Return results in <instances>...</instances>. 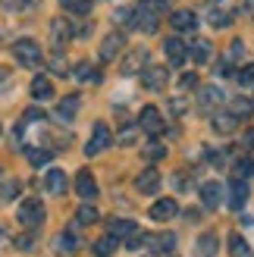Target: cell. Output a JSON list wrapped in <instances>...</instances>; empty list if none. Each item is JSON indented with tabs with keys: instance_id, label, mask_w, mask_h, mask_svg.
<instances>
[{
	"instance_id": "obj_1",
	"label": "cell",
	"mask_w": 254,
	"mask_h": 257,
	"mask_svg": "<svg viewBox=\"0 0 254 257\" xmlns=\"http://www.w3.org/2000/svg\"><path fill=\"white\" fill-rule=\"evenodd\" d=\"M13 57H16V63L32 69V66L41 63V47H38V41H32V38H19V41L13 44Z\"/></svg>"
},
{
	"instance_id": "obj_2",
	"label": "cell",
	"mask_w": 254,
	"mask_h": 257,
	"mask_svg": "<svg viewBox=\"0 0 254 257\" xmlns=\"http://www.w3.org/2000/svg\"><path fill=\"white\" fill-rule=\"evenodd\" d=\"M110 141H113L110 125L107 122H97L94 132H91V138H88V145H85V154H88V157H94V154H100V151L110 148Z\"/></svg>"
},
{
	"instance_id": "obj_3",
	"label": "cell",
	"mask_w": 254,
	"mask_h": 257,
	"mask_svg": "<svg viewBox=\"0 0 254 257\" xmlns=\"http://www.w3.org/2000/svg\"><path fill=\"white\" fill-rule=\"evenodd\" d=\"M19 223L29 226V229L41 226V223H44V207H41V201H35V198L22 201V204H19Z\"/></svg>"
},
{
	"instance_id": "obj_4",
	"label": "cell",
	"mask_w": 254,
	"mask_h": 257,
	"mask_svg": "<svg viewBox=\"0 0 254 257\" xmlns=\"http://www.w3.org/2000/svg\"><path fill=\"white\" fill-rule=\"evenodd\" d=\"M129 29L145 32V35H154V32H157V13H151V10H145V7L132 10V16H129Z\"/></svg>"
},
{
	"instance_id": "obj_5",
	"label": "cell",
	"mask_w": 254,
	"mask_h": 257,
	"mask_svg": "<svg viewBox=\"0 0 254 257\" xmlns=\"http://www.w3.org/2000/svg\"><path fill=\"white\" fill-rule=\"evenodd\" d=\"M135 128H142V132H148V135H160L163 132V113L157 107H145L142 113H138V125Z\"/></svg>"
},
{
	"instance_id": "obj_6",
	"label": "cell",
	"mask_w": 254,
	"mask_h": 257,
	"mask_svg": "<svg viewBox=\"0 0 254 257\" xmlns=\"http://www.w3.org/2000/svg\"><path fill=\"white\" fill-rule=\"evenodd\" d=\"M122 50H125V35L122 32H110L104 38V44H100V60L113 63V60H116V54H122Z\"/></svg>"
},
{
	"instance_id": "obj_7",
	"label": "cell",
	"mask_w": 254,
	"mask_h": 257,
	"mask_svg": "<svg viewBox=\"0 0 254 257\" xmlns=\"http://www.w3.org/2000/svg\"><path fill=\"white\" fill-rule=\"evenodd\" d=\"M145 66H148V50H145V47H135V50H129V57L122 60L119 72H122V75H138Z\"/></svg>"
},
{
	"instance_id": "obj_8",
	"label": "cell",
	"mask_w": 254,
	"mask_h": 257,
	"mask_svg": "<svg viewBox=\"0 0 254 257\" xmlns=\"http://www.w3.org/2000/svg\"><path fill=\"white\" fill-rule=\"evenodd\" d=\"M163 54H167V60L173 66H182L188 60V47H185L182 38H167V41H163Z\"/></svg>"
},
{
	"instance_id": "obj_9",
	"label": "cell",
	"mask_w": 254,
	"mask_h": 257,
	"mask_svg": "<svg viewBox=\"0 0 254 257\" xmlns=\"http://www.w3.org/2000/svg\"><path fill=\"white\" fill-rule=\"evenodd\" d=\"M220 100H223V91H220L217 85L198 88V110H201V113H210L213 107H220Z\"/></svg>"
},
{
	"instance_id": "obj_10",
	"label": "cell",
	"mask_w": 254,
	"mask_h": 257,
	"mask_svg": "<svg viewBox=\"0 0 254 257\" xmlns=\"http://www.w3.org/2000/svg\"><path fill=\"white\" fill-rule=\"evenodd\" d=\"M75 191H79L82 201H94L97 198V182H94V176L88 173V170L75 173Z\"/></svg>"
},
{
	"instance_id": "obj_11",
	"label": "cell",
	"mask_w": 254,
	"mask_h": 257,
	"mask_svg": "<svg viewBox=\"0 0 254 257\" xmlns=\"http://www.w3.org/2000/svg\"><path fill=\"white\" fill-rule=\"evenodd\" d=\"M72 79H75V82H82V85H100V82H104V75H100L97 66H91L88 60H82L79 66L72 69Z\"/></svg>"
},
{
	"instance_id": "obj_12",
	"label": "cell",
	"mask_w": 254,
	"mask_h": 257,
	"mask_svg": "<svg viewBox=\"0 0 254 257\" xmlns=\"http://www.w3.org/2000/svg\"><path fill=\"white\" fill-rule=\"evenodd\" d=\"M142 85L148 91H160V88H167V69L163 66H148L142 72Z\"/></svg>"
},
{
	"instance_id": "obj_13",
	"label": "cell",
	"mask_w": 254,
	"mask_h": 257,
	"mask_svg": "<svg viewBox=\"0 0 254 257\" xmlns=\"http://www.w3.org/2000/svg\"><path fill=\"white\" fill-rule=\"evenodd\" d=\"M201 201H204L207 210H217L223 204V185L220 182H204L201 185Z\"/></svg>"
},
{
	"instance_id": "obj_14",
	"label": "cell",
	"mask_w": 254,
	"mask_h": 257,
	"mask_svg": "<svg viewBox=\"0 0 254 257\" xmlns=\"http://www.w3.org/2000/svg\"><path fill=\"white\" fill-rule=\"evenodd\" d=\"M170 25L176 32H195L198 29V16L192 10H176L173 16H170Z\"/></svg>"
},
{
	"instance_id": "obj_15",
	"label": "cell",
	"mask_w": 254,
	"mask_h": 257,
	"mask_svg": "<svg viewBox=\"0 0 254 257\" xmlns=\"http://www.w3.org/2000/svg\"><path fill=\"white\" fill-rule=\"evenodd\" d=\"M210 128H213L217 135H232L235 128H238V116H232V113H213Z\"/></svg>"
},
{
	"instance_id": "obj_16",
	"label": "cell",
	"mask_w": 254,
	"mask_h": 257,
	"mask_svg": "<svg viewBox=\"0 0 254 257\" xmlns=\"http://www.w3.org/2000/svg\"><path fill=\"white\" fill-rule=\"evenodd\" d=\"M245 201H248V182H245V179H232V182H229V207L242 210Z\"/></svg>"
},
{
	"instance_id": "obj_17",
	"label": "cell",
	"mask_w": 254,
	"mask_h": 257,
	"mask_svg": "<svg viewBox=\"0 0 254 257\" xmlns=\"http://www.w3.org/2000/svg\"><path fill=\"white\" fill-rule=\"evenodd\" d=\"M176 213H179V204H176L173 198H163V201H157L154 207H151V220L163 223V220H173Z\"/></svg>"
},
{
	"instance_id": "obj_18",
	"label": "cell",
	"mask_w": 254,
	"mask_h": 257,
	"mask_svg": "<svg viewBox=\"0 0 254 257\" xmlns=\"http://www.w3.org/2000/svg\"><path fill=\"white\" fill-rule=\"evenodd\" d=\"M72 38V25L69 22H63V19H54L50 22V41H54L57 50H63V44H66Z\"/></svg>"
},
{
	"instance_id": "obj_19",
	"label": "cell",
	"mask_w": 254,
	"mask_h": 257,
	"mask_svg": "<svg viewBox=\"0 0 254 257\" xmlns=\"http://www.w3.org/2000/svg\"><path fill=\"white\" fill-rule=\"evenodd\" d=\"M44 188L50 191V195H66V188H69L66 173H63V170H50V173L44 176Z\"/></svg>"
},
{
	"instance_id": "obj_20",
	"label": "cell",
	"mask_w": 254,
	"mask_h": 257,
	"mask_svg": "<svg viewBox=\"0 0 254 257\" xmlns=\"http://www.w3.org/2000/svg\"><path fill=\"white\" fill-rule=\"evenodd\" d=\"M135 188L142 191V195H154V191L160 188V173L157 170H145L142 176L135 179Z\"/></svg>"
},
{
	"instance_id": "obj_21",
	"label": "cell",
	"mask_w": 254,
	"mask_h": 257,
	"mask_svg": "<svg viewBox=\"0 0 254 257\" xmlns=\"http://www.w3.org/2000/svg\"><path fill=\"white\" fill-rule=\"evenodd\" d=\"M75 113H79V97H75V94L63 97V100H60V107H57V119H60V122H72V119H75Z\"/></svg>"
},
{
	"instance_id": "obj_22",
	"label": "cell",
	"mask_w": 254,
	"mask_h": 257,
	"mask_svg": "<svg viewBox=\"0 0 254 257\" xmlns=\"http://www.w3.org/2000/svg\"><path fill=\"white\" fill-rule=\"evenodd\" d=\"M32 97H35V100L54 97V85H50L47 75H35V79H32Z\"/></svg>"
},
{
	"instance_id": "obj_23",
	"label": "cell",
	"mask_w": 254,
	"mask_h": 257,
	"mask_svg": "<svg viewBox=\"0 0 254 257\" xmlns=\"http://www.w3.org/2000/svg\"><path fill=\"white\" fill-rule=\"evenodd\" d=\"M135 232H138V226L132 220H116V216L110 220V235L113 238H132Z\"/></svg>"
},
{
	"instance_id": "obj_24",
	"label": "cell",
	"mask_w": 254,
	"mask_h": 257,
	"mask_svg": "<svg viewBox=\"0 0 254 257\" xmlns=\"http://www.w3.org/2000/svg\"><path fill=\"white\" fill-rule=\"evenodd\" d=\"M210 41H204V38H198V41H192V47H188V57H192L195 63H207L210 60Z\"/></svg>"
},
{
	"instance_id": "obj_25",
	"label": "cell",
	"mask_w": 254,
	"mask_h": 257,
	"mask_svg": "<svg viewBox=\"0 0 254 257\" xmlns=\"http://www.w3.org/2000/svg\"><path fill=\"white\" fill-rule=\"evenodd\" d=\"M91 223H97V207L91 201H85L79 207V213H75V226H91Z\"/></svg>"
},
{
	"instance_id": "obj_26",
	"label": "cell",
	"mask_w": 254,
	"mask_h": 257,
	"mask_svg": "<svg viewBox=\"0 0 254 257\" xmlns=\"http://www.w3.org/2000/svg\"><path fill=\"white\" fill-rule=\"evenodd\" d=\"M207 19H210V25L213 29H226V25L232 22V10H223V7H213L210 13H207Z\"/></svg>"
},
{
	"instance_id": "obj_27",
	"label": "cell",
	"mask_w": 254,
	"mask_h": 257,
	"mask_svg": "<svg viewBox=\"0 0 254 257\" xmlns=\"http://www.w3.org/2000/svg\"><path fill=\"white\" fill-rule=\"evenodd\" d=\"M116 245H119V238L104 235V238H97V241H94V248H91V251H94L97 257H110L113 251H116Z\"/></svg>"
},
{
	"instance_id": "obj_28",
	"label": "cell",
	"mask_w": 254,
	"mask_h": 257,
	"mask_svg": "<svg viewBox=\"0 0 254 257\" xmlns=\"http://www.w3.org/2000/svg\"><path fill=\"white\" fill-rule=\"evenodd\" d=\"M75 245H79V241H75V235H72V232H60V235L54 238L57 254H72V251H75Z\"/></svg>"
},
{
	"instance_id": "obj_29",
	"label": "cell",
	"mask_w": 254,
	"mask_h": 257,
	"mask_svg": "<svg viewBox=\"0 0 254 257\" xmlns=\"http://www.w3.org/2000/svg\"><path fill=\"white\" fill-rule=\"evenodd\" d=\"M198 257H217V235H201L198 238Z\"/></svg>"
},
{
	"instance_id": "obj_30",
	"label": "cell",
	"mask_w": 254,
	"mask_h": 257,
	"mask_svg": "<svg viewBox=\"0 0 254 257\" xmlns=\"http://www.w3.org/2000/svg\"><path fill=\"white\" fill-rule=\"evenodd\" d=\"M25 157H29L32 166H44V163H50L54 151H47V148H29V151H25Z\"/></svg>"
},
{
	"instance_id": "obj_31",
	"label": "cell",
	"mask_w": 254,
	"mask_h": 257,
	"mask_svg": "<svg viewBox=\"0 0 254 257\" xmlns=\"http://www.w3.org/2000/svg\"><path fill=\"white\" fill-rule=\"evenodd\" d=\"M66 13H75V16H88L91 13V0H60Z\"/></svg>"
},
{
	"instance_id": "obj_32",
	"label": "cell",
	"mask_w": 254,
	"mask_h": 257,
	"mask_svg": "<svg viewBox=\"0 0 254 257\" xmlns=\"http://www.w3.org/2000/svg\"><path fill=\"white\" fill-rule=\"evenodd\" d=\"M229 248H232V257H251L248 241L238 235V232H232V235H229Z\"/></svg>"
},
{
	"instance_id": "obj_33",
	"label": "cell",
	"mask_w": 254,
	"mask_h": 257,
	"mask_svg": "<svg viewBox=\"0 0 254 257\" xmlns=\"http://www.w3.org/2000/svg\"><path fill=\"white\" fill-rule=\"evenodd\" d=\"M232 176L235 179H248V176H254V157H242L235 166H232Z\"/></svg>"
},
{
	"instance_id": "obj_34",
	"label": "cell",
	"mask_w": 254,
	"mask_h": 257,
	"mask_svg": "<svg viewBox=\"0 0 254 257\" xmlns=\"http://www.w3.org/2000/svg\"><path fill=\"white\" fill-rule=\"evenodd\" d=\"M251 113H254V104L248 97H235L232 100V116H251Z\"/></svg>"
},
{
	"instance_id": "obj_35",
	"label": "cell",
	"mask_w": 254,
	"mask_h": 257,
	"mask_svg": "<svg viewBox=\"0 0 254 257\" xmlns=\"http://www.w3.org/2000/svg\"><path fill=\"white\" fill-rule=\"evenodd\" d=\"M19 188H22V185L16 182V179H10L7 185H0V201H4V204H7V201H13V198L19 195Z\"/></svg>"
},
{
	"instance_id": "obj_36",
	"label": "cell",
	"mask_w": 254,
	"mask_h": 257,
	"mask_svg": "<svg viewBox=\"0 0 254 257\" xmlns=\"http://www.w3.org/2000/svg\"><path fill=\"white\" fill-rule=\"evenodd\" d=\"M50 69H54L57 75H66L69 72V63L63 60V50H54V57H50Z\"/></svg>"
},
{
	"instance_id": "obj_37",
	"label": "cell",
	"mask_w": 254,
	"mask_h": 257,
	"mask_svg": "<svg viewBox=\"0 0 254 257\" xmlns=\"http://www.w3.org/2000/svg\"><path fill=\"white\" fill-rule=\"evenodd\" d=\"M138 7H145V10H151V13H167L170 10V0H138Z\"/></svg>"
},
{
	"instance_id": "obj_38",
	"label": "cell",
	"mask_w": 254,
	"mask_h": 257,
	"mask_svg": "<svg viewBox=\"0 0 254 257\" xmlns=\"http://www.w3.org/2000/svg\"><path fill=\"white\" fill-rule=\"evenodd\" d=\"M145 157H148L151 163H154V160H160V157H167V148H163L160 141H151V145L145 148Z\"/></svg>"
},
{
	"instance_id": "obj_39",
	"label": "cell",
	"mask_w": 254,
	"mask_h": 257,
	"mask_svg": "<svg viewBox=\"0 0 254 257\" xmlns=\"http://www.w3.org/2000/svg\"><path fill=\"white\" fill-rule=\"evenodd\" d=\"M235 79H238V85H242V88L254 85V63H248L245 69H238V72H235Z\"/></svg>"
},
{
	"instance_id": "obj_40",
	"label": "cell",
	"mask_w": 254,
	"mask_h": 257,
	"mask_svg": "<svg viewBox=\"0 0 254 257\" xmlns=\"http://www.w3.org/2000/svg\"><path fill=\"white\" fill-rule=\"evenodd\" d=\"M242 57H245V44L242 41H232L229 44V63H238Z\"/></svg>"
},
{
	"instance_id": "obj_41",
	"label": "cell",
	"mask_w": 254,
	"mask_h": 257,
	"mask_svg": "<svg viewBox=\"0 0 254 257\" xmlns=\"http://www.w3.org/2000/svg\"><path fill=\"white\" fill-rule=\"evenodd\" d=\"M195 85H198V75H195V72H185L182 79H179V88H182V91H188V88H195Z\"/></svg>"
},
{
	"instance_id": "obj_42",
	"label": "cell",
	"mask_w": 254,
	"mask_h": 257,
	"mask_svg": "<svg viewBox=\"0 0 254 257\" xmlns=\"http://www.w3.org/2000/svg\"><path fill=\"white\" fill-rule=\"evenodd\" d=\"M35 0H4V7L7 10H25V7H32Z\"/></svg>"
},
{
	"instance_id": "obj_43",
	"label": "cell",
	"mask_w": 254,
	"mask_h": 257,
	"mask_svg": "<svg viewBox=\"0 0 254 257\" xmlns=\"http://www.w3.org/2000/svg\"><path fill=\"white\" fill-rule=\"evenodd\" d=\"M129 16H132V10H116V13H113V19L122 22V25H129Z\"/></svg>"
},
{
	"instance_id": "obj_44",
	"label": "cell",
	"mask_w": 254,
	"mask_h": 257,
	"mask_svg": "<svg viewBox=\"0 0 254 257\" xmlns=\"http://www.w3.org/2000/svg\"><path fill=\"white\" fill-rule=\"evenodd\" d=\"M229 75H232V66H229V63H220V66H217V79H229Z\"/></svg>"
},
{
	"instance_id": "obj_45",
	"label": "cell",
	"mask_w": 254,
	"mask_h": 257,
	"mask_svg": "<svg viewBox=\"0 0 254 257\" xmlns=\"http://www.w3.org/2000/svg\"><path fill=\"white\" fill-rule=\"evenodd\" d=\"M132 138H135V128H125V132L119 135V141H122V145H132Z\"/></svg>"
},
{
	"instance_id": "obj_46",
	"label": "cell",
	"mask_w": 254,
	"mask_h": 257,
	"mask_svg": "<svg viewBox=\"0 0 254 257\" xmlns=\"http://www.w3.org/2000/svg\"><path fill=\"white\" fill-rule=\"evenodd\" d=\"M7 82H10V72H7V69H0V88H4Z\"/></svg>"
},
{
	"instance_id": "obj_47",
	"label": "cell",
	"mask_w": 254,
	"mask_h": 257,
	"mask_svg": "<svg viewBox=\"0 0 254 257\" xmlns=\"http://www.w3.org/2000/svg\"><path fill=\"white\" fill-rule=\"evenodd\" d=\"M91 4H94V0H91Z\"/></svg>"
}]
</instances>
